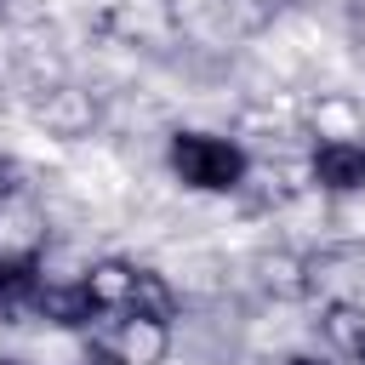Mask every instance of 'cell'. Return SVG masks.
Instances as JSON below:
<instances>
[{
	"label": "cell",
	"mask_w": 365,
	"mask_h": 365,
	"mask_svg": "<svg viewBox=\"0 0 365 365\" xmlns=\"http://www.w3.org/2000/svg\"><path fill=\"white\" fill-rule=\"evenodd\" d=\"M80 285L91 291L103 319H160V325L177 319V291L165 285V274H154L143 262H125V257L91 262L80 274Z\"/></svg>",
	"instance_id": "cell-1"
},
{
	"label": "cell",
	"mask_w": 365,
	"mask_h": 365,
	"mask_svg": "<svg viewBox=\"0 0 365 365\" xmlns=\"http://www.w3.org/2000/svg\"><path fill=\"white\" fill-rule=\"evenodd\" d=\"M165 165L177 171V182L200 188V194H228L245 182V148L211 131H177L165 143Z\"/></svg>",
	"instance_id": "cell-2"
},
{
	"label": "cell",
	"mask_w": 365,
	"mask_h": 365,
	"mask_svg": "<svg viewBox=\"0 0 365 365\" xmlns=\"http://www.w3.org/2000/svg\"><path fill=\"white\" fill-rule=\"evenodd\" d=\"M314 182L331 188V194L365 188V148L359 143H319L314 148Z\"/></svg>",
	"instance_id": "cell-3"
},
{
	"label": "cell",
	"mask_w": 365,
	"mask_h": 365,
	"mask_svg": "<svg viewBox=\"0 0 365 365\" xmlns=\"http://www.w3.org/2000/svg\"><path fill=\"white\" fill-rule=\"evenodd\" d=\"M40 291H46V279H40V251H11V257H0V314L34 308Z\"/></svg>",
	"instance_id": "cell-4"
},
{
	"label": "cell",
	"mask_w": 365,
	"mask_h": 365,
	"mask_svg": "<svg viewBox=\"0 0 365 365\" xmlns=\"http://www.w3.org/2000/svg\"><path fill=\"white\" fill-rule=\"evenodd\" d=\"M11 182H17V171H11V165H6V160H0V200H6V194H11Z\"/></svg>",
	"instance_id": "cell-5"
},
{
	"label": "cell",
	"mask_w": 365,
	"mask_h": 365,
	"mask_svg": "<svg viewBox=\"0 0 365 365\" xmlns=\"http://www.w3.org/2000/svg\"><path fill=\"white\" fill-rule=\"evenodd\" d=\"M291 365H331V359H314V354H297Z\"/></svg>",
	"instance_id": "cell-6"
},
{
	"label": "cell",
	"mask_w": 365,
	"mask_h": 365,
	"mask_svg": "<svg viewBox=\"0 0 365 365\" xmlns=\"http://www.w3.org/2000/svg\"><path fill=\"white\" fill-rule=\"evenodd\" d=\"M359 365H365V331H359Z\"/></svg>",
	"instance_id": "cell-7"
},
{
	"label": "cell",
	"mask_w": 365,
	"mask_h": 365,
	"mask_svg": "<svg viewBox=\"0 0 365 365\" xmlns=\"http://www.w3.org/2000/svg\"><path fill=\"white\" fill-rule=\"evenodd\" d=\"M86 365H103V359H86Z\"/></svg>",
	"instance_id": "cell-8"
}]
</instances>
